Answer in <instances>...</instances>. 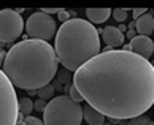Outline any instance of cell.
Wrapping results in <instances>:
<instances>
[{
	"label": "cell",
	"instance_id": "obj_30",
	"mask_svg": "<svg viewBox=\"0 0 154 125\" xmlns=\"http://www.w3.org/2000/svg\"><path fill=\"white\" fill-rule=\"evenodd\" d=\"M119 125H129V121H121V122H119Z\"/></svg>",
	"mask_w": 154,
	"mask_h": 125
},
{
	"label": "cell",
	"instance_id": "obj_31",
	"mask_svg": "<svg viewBox=\"0 0 154 125\" xmlns=\"http://www.w3.org/2000/svg\"><path fill=\"white\" fill-rule=\"evenodd\" d=\"M122 51H130V44H125V46H124V49Z\"/></svg>",
	"mask_w": 154,
	"mask_h": 125
},
{
	"label": "cell",
	"instance_id": "obj_26",
	"mask_svg": "<svg viewBox=\"0 0 154 125\" xmlns=\"http://www.w3.org/2000/svg\"><path fill=\"white\" fill-rule=\"evenodd\" d=\"M16 125H26V122H24V114H21L19 112V116H18V124Z\"/></svg>",
	"mask_w": 154,
	"mask_h": 125
},
{
	"label": "cell",
	"instance_id": "obj_6",
	"mask_svg": "<svg viewBox=\"0 0 154 125\" xmlns=\"http://www.w3.org/2000/svg\"><path fill=\"white\" fill-rule=\"evenodd\" d=\"M26 33L30 40H40V41L48 43L56 35V22L49 14L37 11L27 19Z\"/></svg>",
	"mask_w": 154,
	"mask_h": 125
},
{
	"label": "cell",
	"instance_id": "obj_2",
	"mask_svg": "<svg viewBox=\"0 0 154 125\" xmlns=\"http://www.w3.org/2000/svg\"><path fill=\"white\" fill-rule=\"evenodd\" d=\"M57 54L49 43L26 38L10 48L3 73L16 87L40 90L57 75Z\"/></svg>",
	"mask_w": 154,
	"mask_h": 125
},
{
	"label": "cell",
	"instance_id": "obj_4",
	"mask_svg": "<svg viewBox=\"0 0 154 125\" xmlns=\"http://www.w3.org/2000/svg\"><path fill=\"white\" fill-rule=\"evenodd\" d=\"M83 106L73 101L70 95H59L48 101L43 111L45 125H81Z\"/></svg>",
	"mask_w": 154,
	"mask_h": 125
},
{
	"label": "cell",
	"instance_id": "obj_10",
	"mask_svg": "<svg viewBox=\"0 0 154 125\" xmlns=\"http://www.w3.org/2000/svg\"><path fill=\"white\" fill-rule=\"evenodd\" d=\"M83 117L89 125H103L105 124V116L97 109H94L91 105L83 106Z\"/></svg>",
	"mask_w": 154,
	"mask_h": 125
},
{
	"label": "cell",
	"instance_id": "obj_13",
	"mask_svg": "<svg viewBox=\"0 0 154 125\" xmlns=\"http://www.w3.org/2000/svg\"><path fill=\"white\" fill-rule=\"evenodd\" d=\"M18 108H19V112L24 116H30V112L33 111V103L30 98H27V97H24V98H19L18 100Z\"/></svg>",
	"mask_w": 154,
	"mask_h": 125
},
{
	"label": "cell",
	"instance_id": "obj_16",
	"mask_svg": "<svg viewBox=\"0 0 154 125\" xmlns=\"http://www.w3.org/2000/svg\"><path fill=\"white\" fill-rule=\"evenodd\" d=\"M113 18H115L118 22H124L125 19H127V10H124V8L113 10Z\"/></svg>",
	"mask_w": 154,
	"mask_h": 125
},
{
	"label": "cell",
	"instance_id": "obj_7",
	"mask_svg": "<svg viewBox=\"0 0 154 125\" xmlns=\"http://www.w3.org/2000/svg\"><path fill=\"white\" fill-rule=\"evenodd\" d=\"M22 30H24V21L21 14H18L14 10L0 11V41H14L18 37H21Z\"/></svg>",
	"mask_w": 154,
	"mask_h": 125
},
{
	"label": "cell",
	"instance_id": "obj_22",
	"mask_svg": "<svg viewBox=\"0 0 154 125\" xmlns=\"http://www.w3.org/2000/svg\"><path fill=\"white\" fill-rule=\"evenodd\" d=\"M143 14H146V8H135L134 10V18H135V21L140 18V16H143Z\"/></svg>",
	"mask_w": 154,
	"mask_h": 125
},
{
	"label": "cell",
	"instance_id": "obj_8",
	"mask_svg": "<svg viewBox=\"0 0 154 125\" xmlns=\"http://www.w3.org/2000/svg\"><path fill=\"white\" fill-rule=\"evenodd\" d=\"M129 44H130V51L134 54L140 55V57H143L146 60L154 54V43L149 37H143V35L135 37Z\"/></svg>",
	"mask_w": 154,
	"mask_h": 125
},
{
	"label": "cell",
	"instance_id": "obj_5",
	"mask_svg": "<svg viewBox=\"0 0 154 125\" xmlns=\"http://www.w3.org/2000/svg\"><path fill=\"white\" fill-rule=\"evenodd\" d=\"M18 95L14 86L7 78L3 70H0V125H16L19 116Z\"/></svg>",
	"mask_w": 154,
	"mask_h": 125
},
{
	"label": "cell",
	"instance_id": "obj_19",
	"mask_svg": "<svg viewBox=\"0 0 154 125\" xmlns=\"http://www.w3.org/2000/svg\"><path fill=\"white\" fill-rule=\"evenodd\" d=\"M72 79V75L68 71H57V81H60V82H68Z\"/></svg>",
	"mask_w": 154,
	"mask_h": 125
},
{
	"label": "cell",
	"instance_id": "obj_32",
	"mask_svg": "<svg viewBox=\"0 0 154 125\" xmlns=\"http://www.w3.org/2000/svg\"><path fill=\"white\" fill-rule=\"evenodd\" d=\"M35 94H37V90H29V95H32V97H33Z\"/></svg>",
	"mask_w": 154,
	"mask_h": 125
},
{
	"label": "cell",
	"instance_id": "obj_33",
	"mask_svg": "<svg viewBox=\"0 0 154 125\" xmlns=\"http://www.w3.org/2000/svg\"><path fill=\"white\" fill-rule=\"evenodd\" d=\"M3 44H5L3 41H0V49H2V48H3Z\"/></svg>",
	"mask_w": 154,
	"mask_h": 125
},
{
	"label": "cell",
	"instance_id": "obj_35",
	"mask_svg": "<svg viewBox=\"0 0 154 125\" xmlns=\"http://www.w3.org/2000/svg\"><path fill=\"white\" fill-rule=\"evenodd\" d=\"M103 125H111V124H103Z\"/></svg>",
	"mask_w": 154,
	"mask_h": 125
},
{
	"label": "cell",
	"instance_id": "obj_21",
	"mask_svg": "<svg viewBox=\"0 0 154 125\" xmlns=\"http://www.w3.org/2000/svg\"><path fill=\"white\" fill-rule=\"evenodd\" d=\"M57 16H59V21L64 24V22H67V21H70V13L68 11H65V10H60L59 13H57Z\"/></svg>",
	"mask_w": 154,
	"mask_h": 125
},
{
	"label": "cell",
	"instance_id": "obj_9",
	"mask_svg": "<svg viewBox=\"0 0 154 125\" xmlns=\"http://www.w3.org/2000/svg\"><path fill=\"white\" fill-rule=\"evenodd\" d=\"M102 37H103V41L106 43V46H110V48L121 46L124 43V38H125L124 33L113 25H106L103 29V32H102Z\"/></svg>",
	"mask_w": 154,
	"mask_h": 125
},
{
	"label": "cell",
	"instance_id": "obj_34",
	"mask_svg": "<svg viewBox=\"0 0 154 125\" xmlns=\"http://www.w3.org/2000/svg\"><path fill=\"white\" fill-rule=\"evenodd\" d=\"M149 125H154V122H152V121H151V124H149Z\"/></svg>",
	"mask_w": 154,
	"mask_h": 125
},
{
	"label": "cell",
	"instance_id": "obj_27",
	"mask_svg": "<svg viewBox=\"0 0 154 125\" xmlns=\"http://www.w3.org/2000/svg\"><path fill=\"white\" fill-rule=\"evenodd\" d=\"M5 57H7V54H5V51H3V49H0V65H3Z\"/></svg>",
	"mask_w": 154,
	"mask_h": 125
},
{
	"label": "cell",
	"instance_id": "obj_24",
	"mask_svg": "<svg viewBox=\"0 0 154 125\" xmlns=\"http://www.w3.org/2000/svg\"><path fill=\"white\" fill-rule=\"evenodd\" d=\"M53 87H54V90H57V92H59V90H64V86H62V82L57 81V79H54V81H53Z\"/></svg>",
	"mask_w": 154,
	"mask_h": 125
},
{
	"label": "cell",
	"instance_id": "obj_18",
	"mask_svg": "<svg viewBox=\"0 0 154 125\" xmlns=\"http://www.w3.org/2000/svg\"><path fill=\"white\" fill-rule=\"evenodd\" d=\"M24 122H26V125H45L43 121H40L38 117H33V116H27L24 119Z\"/></svg>",
	"mask_w": 154,
	"mask_h": 125
},
{
	"label": "cell",
	"instance_id": "obj_3",
	"mask_svg": "<svg viewBox=\"0 0 154 125\" xmlns=\"http://www.w3.org/2000/svg\"><path fill=\"white\" fill-rule=\"evenodd\" d=\"M54 49L65 70L76 71L100 54L99 30L86 19H70L59 27Z\"/></svg>",
	"mask_w": 154,
	"mask_h": 125
},
{
	"label": "cell",
	"instance_id": "obj_29",
	"mask_svg": "<svg viewBox=\"0 0 154 125\" xmlns=\"http://www.w3.org/2000/svg\"><path fill=\"white\" fill-rule=\"evenodd\" d=\"M118 29H119V30H121V32L124 33V32H125V25H119V27H118Z\"/></svg>",
	"mask_w": 154,
	"mask_h": 125
},
{
	"label": "cell",
	"instance_id": "obj_1",
	"mask_svg": "<svg viewBox=\"0 0 154 125\" xmlns=\"http://www.w3.org/2000/svg\"><path fill=\"white\" fill-rule=\"evenodd\" d=\"M73 86L103 116L129 121L154 105V67L132 51L113 49L78 68Z\"/></svg>",
	"mask_w": 154,
	"mask_h": 125
},
{
	"label": "cell",
	"instance_id": "obj_15",
	"mask_svg": "<svg viewBox=\"0 0 154 125\" xmlns=\"http://www.w3.org/2000/svg\"><path fill=\"white\" fill-rule=\"evenodd\" d=\"M149 124H151V119L148 116H138L129 121V125H149Z\"/></svg>",
	"mask_w": 154,
	"mask_h": 125
},
{
	"label": "cell",
	"instance_id": "obj_20",
	"mask_svg": "<svg viewBox=\"0 0 154 125\" xmlns=\"http://www.w3.org/2000/svg\"><path fill=\"white\" fill-rule=\"evenodd\" d=\"M46 105H48V101H45V100H37L35 101V103H33V109H35V111H45V109H46Z\"/></svg>",
	"mask_w": 154,
	"mask_h": 125
},
{
	"label": "cell",
	"instance_id": "obj_11",
	"mask_svg": "<svg viewBox=\"0 0 154 125\" xmlns=\"http://www.w3.org/2000/svg\"><path fill=\"white\" fill-rule=\"evenodd\" d=\"M135 22H137V32L141 33L143 37L151 35V33L154 32V18H152V14L146 13L143 16H140Z\"/></svg>",
	"mask_w": 154,
	"mask_h": 125
},
{
	"label": "cell",
	"instance_id": "obj_28",
	"mask_svg": "<svg viewBox=\"0 0 154 125\" xmlns=\"http://www.w3.org/2000/svg\"><path fill=\"white\" fill-rule=\"evenodd\" d=\"M119 122H121V121H119V119H115V117H110V124H111V125H116V124L119 125Z\"/></svg>",
	"mask_w": 154,
	"mask_h": 125
},
{
	"label": "cell",
	"instance_id": "obj_12",
	"mask_svg": "<svg viewBox=\"0 0 154 125\" xmlns=\"http://www.w3.org/2000/svg\"><path fill=\"white\" fill-rule=\"evenodd\" d=\"M111 14H113V11L110 8H89V10H86L88 19L91 22H95V24H102V22H105Z\"/></svg>",
	"mask_w": 154,
	"mask_h": 125
},
{
	"label": "cell",
	"instance_id": "obj_14",
	"mask_svg": "<svg viewBox=\"0 0 154 125\" xmlns=\"http://www.w3.org/2000/svg\"><path fill=\"white\" fill-rule=\"evenodd\" d=\"M54 87H53V84H48V86H45L38 90V97H40V100H45V101H51L54 98Z\"/></svg>",
	"mask_w": 154,
	"mask_h": 125
},
{
	"label": "cell",
	"instance_id": "obj_25",
	"mask_svg": "<svg viewBox=\"0 0 154 125\" xmlns=\"http://www.w3.org/2000/svg\"><path fill=\"white\" fill-rule=\"evenodd\" d=\"M135 35H137V32H135V30H129L127 33H125V37H127V38L130 40V41H132V40L135 38Z\"/></svg>",
	"mask_w": 154,
	"mask_h": 125
},
{
	"label": "cell",
	"instance_id": "obj_17",
	"mask_svg": "<svg viewBox=\"0 0 154 125\" xmlns=\"http://www.w3.org/2000/svg\"><path fill=\"white\" fill-rule=\"evenodd\" d=\"M68 95H70V98H72L73 101H76V103H79V101L83 100V97H81V94H79V90H78L75 86L70 87V94H68Z\"/></svg>",
	"mask_w": 154,
	"mask_h": 125
},
{
	"label": "cell",
	"instance_id": "obj_23",
	"mask_svg": "<svg viewBox=\"0 0 154 125\" xmlns=\"http://www.w3.org/2000/svg\"><path fill=\"white\" fill-rule=\"evenodd\" d=\"M62 8H43L42 11H43V13H46V14H54V13H59V11H60Z\"/></svg>",
	"mask_w": 154,
	"mask_h": 125
}]
</instances>
